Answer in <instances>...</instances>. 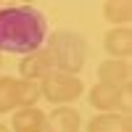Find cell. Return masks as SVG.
<instances>
[{
  "label": "cell",
  "instance_id": "5bb4252c",
  "mask_svg": "<svg viewBox=\"0 0 132 132\" xmlns=\"http://www.w3.org/2000/svg\"><path fill=\"white\" fill-rule=\"evenodd\" d=\"M0 132H11V129H8V127H5V124H0Z\"/></svg>",
  "mask_w": 132,
  "mask_h": 132
},
{
  "label": "cell",
  "instance_id": "9a60e30c",
  "mask_svg": "<svg viewBox=\"0 0 132 132\" xmlns=\"http://www.w3.org/2000/svg\"><path fill=\"white\" fill-rule=\"evenodd\" d=\"M0 66H3V58H0Z\"/></svg>",
  "mask_w": 132,
  "mask_h": 132
},
{
  "label": "cell",
  "instance_id": "52a82bcc",
  "mask_svg": "<svg viewBox=\"0 0 132 132\" xmlns=\"http://www.w3.org/2000/svg\"><path fill=\"white\" fill-rule=\"evenodd\" d=\"M103 48L108 53V58L127 61L132 53V29L129 27H111L103 35Z\"/></svg>",
  "mask_w": 132,
  "mask_h": 132
},
{
  "label": "cell",
  "instance_id": "9c48e42d",
  "mask_svg": "<svg viewBox=\"0 0 132 132\" xmlns=\"http://www.w3.org/2000/svg\"><path fill=\"white\" fill-rule=\"evenodd\" d=\"M45 122H48V114L32 106V108H16L11 127H13V132H45Z\"/></svg>",
  "mask_w": 132,
  "mask_h": 132
},
{
  "label": "cell",
  "instance_id": "5b68a950",
  "mask_svg": "<svg viewBox=\"0 0 132 132\" xmlns=\"http://www.w3.org/2000/svg\"><path fill=\"white\" fill-rule=\"evenodd\" d=\"M50 71H56V66H53V58L45 50V45L40 50L27 53V56L19 61V74H21V79H27V82H42Z\"/></svg>",
  "mask_w": 132,
  "mask_h": 132
},
{
  "label": "cell",
  "instance_id": "4fadbf2b",
  "mask_svg": "<svg viewBox=\"0 0 132 132\" xmlns=\"http://www.w3.org/2000/svg\"><path fill=\"white\" fill-rule=\"evenodd\" d=\"M19 108L16 101V79L13 77H0V114H11Z\"/></svg>",
  "mask_w": 132,
  "mask_h": 132
},
{
  "label": "cell",
  "instance_id": "8992f818",
  "mask_svg": "<svg viewBox=\"0 0 132 132\" xmlns=\"http://www.w3.org/2000/svg\"><path fill=\"white\" fill-rule=\"evenodd\" d=\"M98 79L103 85H111L116 90L129 93V87H132V66H129V61L106 58L101 66H98Z\"/></svg>",
  "mask_w": 132,
  "mask_h": 132
},
{
  "label": "cell",
  "instance_id": "ba28073f",
  "mask_svg": "<svg viewBox=\"0 0 132 132\" xmlns=\"http://www.w3.org/2000/svg\"><path fill=\"white\" fill-rule=\"evenodd\" d=\"M79 127L82 116L74 106H56L45 122V132H79Z\"/></svg>",
  "mask_w": 132,
  "mask_h": 132
},
{
  "label": "cell",
  "instance_id": "30bf717a",
  "mask_svg": "<svg viewBox=\"0 0 132 132\" xmlns=\"http://www.w3.org/2000/svg\"><path fill=\"white\" fill-rule=\"evenodd\" d=\"M87 132H132V122L124 114H95L87 122Z\"/></svg>",
  "mask_w": 132,
  "mask_h": 132
},
{
  "label": "cell",
  "instance_id": "277c9868",
  "mask_svg": "<svg viewBox=\"0 0 132 132\" xmlns=\"http://www.w3.org/2000/svg\"><path fill=\"white\" fill-rule=\"evenodd\" d=\"M87 101L101 114H124V116H129V93L116 90L111 85L95 82L90 87V93H87Z\"/></svg>",
  "mask_w": 132,
  "mask_h": 132
},
{
  "label": "cell",
  "instance_id": "7a4b0ae2",
  "mask_svg": "<svg viewBox=\"0 0 132 132\" xmlns=\"http://www.w3.org/2000/svg\"><path fill=\"white\" fill-rule=\"evenodd\" d=\"M45 50L50 53L56 71H63V74L79 77L82 66L87 61V42L79 32H71V29H56L53 35L48 32Z\"/></svg>",
  "mask_w": 132,
  "mask_h": 132
},
{
  "label": "cell",
  "instance_id": "7c38bea8",
  "mask_svg": "<svg viewBox=\"0 0 132 132\" xmlns=\"http://www.w3.org/2000/svg\"><path fill=\"white\" fill-rule=\"evenodd\" d=\"M16 101H19V108L37 106V101H42L40 98V85L27 82V79H16Z\"/></svg>",
  "mask_w": 132,
  "mask_h": 132
},
{
  "label": "cell",
  "instance_id": "6da1fadb",
  "mask_svg": "<svg viewBox=\"0 0 132 132\" xmlns=\"http://www.w3.org/2000/svg\"><path fill=\"white\" fill-rule=\"evenodd\" d=\"M48 37V21L32 5L0 8V53L27 56L40 50Z\"/></svg>",
  "mask_w": 132,
  "mask_h": 132
},
{
  "label": "cell",
  "instance_id": "3957f363",
  "mask_svg": "<svg viewBox=\"0 0 132 132\" xmlns=\"http://www.w3.org/2000/svg\"><path fill=\"white\" fill-rule=\"evenodd\" d=\"M40 85V98L50 101L56 106H69L85 93V82L74 74H63V71H50Z\"/></svg>",
  "mask_w": 132,
  "mask_h": 132
},
{
  "label": "cell",
  "instance_id": "8fae6325",
  "mask_svg": "<svg viewBox=\"0 0 132 132\" xmlns=\"http://www.w3.org/2000/svg\"><path fill=\"white\" fill-rule=\"evenodd\" d=\"M103 19L114 27H129L132 21V3L129 0H106L103 3Z\"/></svg>",
  "mask_w": 132,
  "mask_h": 132
}]
</instances>
